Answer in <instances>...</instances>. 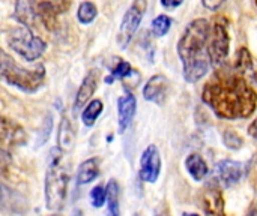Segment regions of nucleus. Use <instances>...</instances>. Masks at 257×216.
<instances>
[{
    "instance_id": "nucleus-31",
    "label": "nucleus",
    "mask_w": 257,
    "mask_h": 216,
    "mask_svg": "<svg viewBox=\"0 0 257 216\" xmlns=\"http://www.w3.org/2000/svg\"><path fill=\"white\" fill-rule=\"evenodd\" d=\"M256 5H257V0H256Z\"/></svg>"
},
{
    "instance_id": "nucleus-13",
    "label": "nucleus",
    "mask_w": 257,
    "mask_h": 216,
    "mask_svg": "<svg viewBox=\"0 0 257 216\" xmlns=\"http://www.w3.org/2000/svg\"><path fill=\"white\" fill-rule=\"evenodd\" d=\"M169 84L170 83L164 75H154L152 78L148 80V83L143 89L145 99L149 102H154V104H163L167 98Z\"/></svg>"
},
{
    "instance_id": "nucleus-12",
    "label": "nucleus",
    "mask_w": 257,
    "mask_h": 216,
    "mask_svg": "<svg viewBox=\"0 0 257 216\" xmlns=\"http://www.w3.org/2000/svg\"><path fill=\"white\" fill-rule=\"evenodd\" d=\"M202 209L208 215H224V198L218 186L211 185L202 191L200 195Z\"/></svg>"
},
{
    "instance_id": "nucleus-5",
    "label": "nucleus",
    "mask_w": 257,
    "mask_h": 216,
    "mask_svg": "<svg viewBox=\"0 0 257 216\" xmlns=\"http://www.w3.org/2000/svg\"><path fill=\"white\" fill-rule=\"evenodd\" d=\"M2 78L9 84L23 92L35 93L42 87L45 80V68L38 65L35 68H23L14 62L6 53L2 54Z\"/></svg>"
},
{
    "instance_id": "nucleus-23",
    "label": "nucleus",
    "mask_w": 257,
    "mask_h": 216,
    "mask_svg": "<svg viewBox=\"0 0 257 216\" xmlns=\"http://www.w3.org/2000/svg\"><path fill=\"white\" fill-rule=\"evenodd\" d=\"M172 18L167 17V15H158L157 18L152 20V26H151V30L154 33V36L157 38H161L164 35L169 33L170 27H172Z\"/></svg>"
},
{
    "instance_id": "nucleus-2",
    "label": "nucleus",
    "mask_w": 257,
    "mask_h": 216,
    "mask_svg": "<svg viewBox=\"0 0 257 216\" xmlns=\"http://www.w3.org/2000/svg\"><path fill=\"white\" fill-rule=\"evenodd\" d=\"M211 24L205 18L191 21L178 42V54L184 68V78L188 83L202 80L212 66L209 56Z\"/></svg>"
},
{
    "instance_id": "nucleus-6",
    "label": "nucleus",
    "mask_w": 257,
    "mask_h": 216,
    "mask_svg": "<svg viewBox=\"0 0 257 216\" xmlns=\"http://www.w3.org/2000/svg\"><path fill=\"white\" fill-rule=\"evenodd\" d=\"M8 45L24 60L27 62H33L38 60L47 48V44L36 36L30 27L27 26H21V27H15L8 33Z\"/></svg>"
},
{
    "instance_id": "nucleus-11",
    "label": "nucleus",
    "mask_w": 257,
    "mask_h": 216,
    "mask_svg": "<svg viewBox=\"0 0 257 216\" xmlns=\"http://www.w3.org/2000/svg\"><path fill=\"white\" fill-rule=\"evenodd\" d=\"M27 135L26 131L15 123L14 120H9L6 117H2V144L6 150L8 147H18L26 144Z\"/></svg>"
},
{
    "instance_id": "nucleus-24",
    "label": "nucleus",
    "mask_w": 257,
    "mask_h": 216,
    "mask_svg": "<svg viewBox=\"0 0 257 216\" xmlns=\"http://www.w3.org/2000/svg\"><path fill=\"white\" fill-rule=\"evenodd\" d=\"M251 66H253V60H251V56H250L248 50L247 48H241L236 53V60H235V68L233 69H236L238 72L244 74Z\"/></svg>"
},
{
    "instance_id": "nucleus-21",
    "label": "nucleus",
    "mask_w": 257,
    "mask_h": 216,
    "mask_svg": "<svg viewBox=\"0 0 257 216\" xmlns=\"http://www.w3.org/2000/svg\"><path fill=\"white\" fill-rule=\"evenodd\" d=\"M107 201H108V212L113 216L119 215V185L116 180H110L107 188Z\"/></svg>"
},
{
    "instance_id": "nucleus-19",
    "label": "nucleus",
    "mask_w": 257,
    "mask_h": 216,
    "mask_svg": "<svg viewBox=\"0 0 257 216\" xmlns=\"http://www.w3.org/2000/svg\"><path fill=\"white\" fill-rule=\"evenodd\" d=\"M101 113H102V102L99 99H93L84 107L81 113V120L86 126H93L96 119L101 116Z\"/></svg>"
},
{
    "instance_id": "nucleus-4",
    "label": "nucleus",
    "mask_w": 257,
    "mask_h": 216,
    "mask_svg": "<svg viewBox=\"0 0 257 216\" xmlns=\"http://www.w3.org/2000/svg\"><path fill=\"white\" fill-rule=\"evenodd\" d=\"M69 0H15V18L27 26H44L47 30L57 27V18L69 9Z\"/></svg>"
},
{
    "instance_id": "nucleus-9",
    "label": "nucleus",
    "mask_w": 257,
    "mask_h": 216,
    "mask_svg": "<svg viewBox=\"0 0 257 216\" xmlns=\"http://www.w3.org/2000/svg\"><path fill=\"white\" fill-rule=\"evenodd\" d=\"M244 176V165L236 161H221L215 165L211 177V185L218 188H230L236 185Z\"/></svg>"
},
{
    "instance_id": "nucleus-28",
    "label": "nucleus",
    "mask_w": 257,
    "mask_h": 216,
    "mask_svg": "<svg viewBox=\"0 0 257 216\" xmlns=\"http://www.w3.org/2000/svg\"><path fill=\"white\" fill-rule=\"evenodd\" d=\"M184 0H161V5L166 8V9H175L178 8L179 5H182Z\"/></svg>"
},
{
    "instance_id": "nucleus-22",
    "label": "nucleus",
    "mask_w": 257,
    "mask_h": 216,
    "mask_svg": "<svg viewBox=\"0 0 257 216\" xmlns=\"http://www.w3.org/2000/svg\"><path fill=\"white\" fill-rule=\"evenodd\" d=\"M98 15V9L95 6V3L92 2H83L80 3L78 6V11H77V18L80 23L83 24H90Z\"/></svg>"
},
{
    "instance_id": "nucleus-17",
    "label": "nucleus",
    "mask_w": 257,
    "mask_h": 216,
    "mask_svg": "<svg viewBox=\"0 0 257 216\" xmlns=\"http://www.w3.org/2000/svg\"><path fill=\"white\" fill-rule=\"evenodd\" d=\"M98 176H99V161L96 158H90L80 164L77 171V182L78 185H87L93 182Z\"/></svg>"
},
{
    "instance_id": "nucleus-15",
    "label": "nucleus",
    "mask_w": 257,
    "mask_h": 216,
    "mask_svg": "<svg viewBox=\"0 0 257 216\" xmlns=\"http://www.w3.org/2000/svg\"><path fill=\"white\" fill-rule=\"evenodd\" d=\"M98 80H99V72L98 71H90L84 77V80H83V83H81V86H80V89L77 92V96H75V104H74L75 111L84 108V105L89 104L90 98L93 96V93H95V90L98 87Z\"/></svg>"
},
{
    "instance_id": "nucleus-29",
    "label": "nucleus",
    "mask_w": 257,
    "mask_h": 216,
    "mask_svg": "<svg viewBox=\"0 0 257 216\" xmlns=\"http://www.w3.org/2000/svg\"><path fill=\"white\" fill-rule=\"evenodd\" d=\"M248 134H250L253 138H256L257 140V117L253 120V123L248 126Z\"/></svg>"
},
{
    "instance_id": "nucleus-25",
    "label": "nucleus",
    "mask_w": 257,
    "mask_h": 216,
    "mask_svg": "<svg viewBox=\"0 0 257 216\" xmlns=\"http://www.w3.org/2000/svg\"><path fill=\"white\" fill-rule=\"evenodd\" d=\"M107 200V191L102 186H95L90 191V203L93 207H101Z\"/></svg>"
},
{
    "instance_id": "nucleus-16",
    "label": "nucleus",
    "mask_w": 257,
    "mask_h": 216,
    "mask_svg": "<svg viewBox=\"0 0 257 216\" xmlns=\"http://www.w3.org/2000/svg\"><path fill=\"white\" fill-rule=\"evenodd\" d=\"M185 168L196 182H202L208 176V164L199 153H191L185 159Z\"/></svg>"
},
{
    "instance_id": "nucleus-26",
    "label": "nucleus",
    "mask_w": 257,
    "mask_h": 216,
    "mask_svg": "<svg viewBox=\"0 0 257 216\" xmlns=\"http://www.w3.org/2000/svg\"><path fill=\"white\" fill-rule=\"evenodd\" d=\"M224 143L230 149H239L242 146V140L233 131H226V134H224Z\"/></svg>"
},
{
    "instance_id": "nucleus-8",
    "label": "nucleus",
    "mask_w": 257,
    "mask_h": 216,
    "mask_svg": "<svg viewBox=\"0 0 257 216\" xmlns=\"http://www.w3.org/2000/svg\"><path fill=\"white\" fill-rule=\"evenodd\" d=\"M229 47H230V38L226 24L215 20L214 24H211V35H209V56H211L212 66H218L227 59Z\"/></svg>"
},
{
    "instance_id": "nucleus-10",
    "label": "nucleus",
    "mask_w": 257,
    "mask_h": 216,
    "mask_svg": "<svg viewBox=\"0 0 257 216\" xmlns=\"http://www.w3.org/2000/svg\"><path fill=\"white\" fill-rule=\"evenodd\" d=\"M161 173V158L157 146L151 144L140 158V179L146 183H155Z\"/></svg>"
},
{
    "instance_id": "nucleus-27",
    "label": "nucleus",
    "mask_w": 257,
    "mask_h": 216,
    "mask_svg": "<svg viewBox=\"0 0 257 216\" xmlns=\"http://www.w3.org/2000/svg\"><path fill=\"white\" fill-rule=\"evenodd\" d=\"M202 3H203V6L208 8L209 11H217V9L224 3V0H202Z\"/></svg>"
},
{
    "instance_id": "nucleus-30",
    "label": "nucleus",
    "mask_w": 257,
    "mask_h": 216,
    "mask_svg": "<svg viewBox=\"0 0 257 216\" xmlns=\"http://www.w3.org/2000/svg\"><path fill=\"white\" fill-rule=\"evenodd\" d=\"M254 78H256V81H257V72H256V74H254Z\"/></svg>"
},
{
    "instance_id": "nucleus-20",
    "label": "nucleus",
    "mask_w": 257,
    "mask_h": 216,
    "mask_svg": "<svg viewBox=\"0 0 257 216\" xmlns=\"http://www.w3.org/2000/svg\"><path fill=\"white\" fill-rule=\"evenodd\" d=\"M131 74H133L131 65H130L128 62H125V60L120 59V60H117V62L114 63V66L111 68L110 77L105 78V83H107V84H111L114 80H123V78L130 77Z\"/></svg>"
},
{
    "instance_id": "nucleus-3",
    "label": "nucleus",
    "mask_w": 257,
    "mask_h": 216,
    "mask_svg": "<svg viewBox=\"0 0 257 216\" xmlns=\"http://www.w3.org/2000/svg\"><path fill=\"white\" fill-rule=\"evenodd\" d=\"M65 153L66 152L60 147L50 152L48 168L45 173V206L51 212H59L66 204L71 176Z\"/></svg>"
},
{
    "instance_id": "nucleus-18",
    "label": "nucleus",
    "mask_w": 257,
    "mask_h": 216,
    "mask_svg": "<svg viewBox=\"0 0 257 216\" xmlns=\"http://www.w3.org/2000/svg\"><path fill=\"white\" fill-rule=\"evenodd\" d=\"M57 141H59V147L65 152H68L74 146V131L66 116H63L60 120Z\"/></svg>"
},
{
    "instance_id": "nucleus-1",
    "label": "nucleus",
    "mask_w": 257,
    "mask_h": 216,
    "mask_svg": "<svg viewBox=\"0 0 257 216\" xmlns=\"http://www.w3.org/2000/svg\"><path fill=\"white\" fill-rule=\"evenodd\" d=\"M202 99L218 117L227 120L250 117L257 105L256 90L236 69L218 71L203 87Z\"/></svg>"
},
{
    "instance_id": "nucleus-14",
    "label": "nucleus",
    "mask_w": 257,
    "mask_h": 216,
    "mask_svg": "<svg viewBox=\"0 0 257 216\" xmlns=\"http://www.w3.org/2000/svg\"><path fill=\"white\" fill-rule=\"evenodd\" d=\"M137 101L133 93H126L117 99V116H119V132H125L136 116Z\"/></svg>"
},
{
    "instance_id": "nucleus-7",
    "label": "nucleus",
    "mask_w": 257,
    "mask_h": 216,
    "mask_svg": "<svg viewBox=\"0 0 257 216\" xmlns=\"http://www.w3.org/2000/svg\"><path fill=\"white\" fill-rule=\"evenodd\" d=\"M146 9H148V0H134L133 5L128 8V11L125 12L123 20L120 23L119 35H117V44L122 50H125L128 44L131 42L134 33L137 32L145 17Z\"/></svg>"
}]
</instances>
